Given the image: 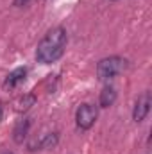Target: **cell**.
<instances>
[{"mask_svg": "<svg viewBox=\"0 0 152 154\" xmlns=\"http://www.w3.org/2000/svg\"><path fill=\"white\" fill-rule=\"evenodd\" d=\"M29 0H13V4L16 5V7H22V5H25Z\"/></svg>", "mask_w": 152, "mask_h": 154, "instance_id": "30bf717a", "label": "cell"}, {"mask_svg": "<svg viewBox=\"0 0 152 154\" xmlns=\"http://www.w3.org/2000/svg\"><path fill=\"white\" fill-rule=\"evenodd\" d=\"M66 31L63 27H54L50 29L45 38L39 41L38 50H36V59L41 65H50V63H56L63 54H65V48H66Z\"/></svg>", "mask_w": 152, "mask_h": 154, "instance_id": "6da1fadb", "label": "cell"}, {"mask_svg": "<svg viewBox=\"0 0 152 154\" xmlns=\"http://www.w3.org/2000/svg\"><path fill=\"white\" fill-rule=\"evenodd\" d=\"M25 77H27V68H25V66H18V68H14L9 75L5 77L4 88H5V90H14L18 84H22V82L25 81Z\"/></svg>", "mask_w": 152, "mask_h": 154, "instance_id": "8992f818", "label": "cell"}, {"mask_svg": "<svg viewBox=\"0 0 152 154\" xmlns=\"http://www.w3.org/2000/svg\"><path fill=\"white\" fill-rule=\"evenodd\" d=\"M36 104V95L34 93H29V95H23L18 102H16V111H27L31 106H34Z\"/></svg>", "mask_w": 152, "mask_h": 154, "instance_id": "9c48e42d", "label": "cell"}, {"mask_svg": "<svg viewBox=\"0 0 152 154\" xmlns=\"http://www.w3.org/2000/svg\"><path fill=\"white\" fill-rule=\"evenodd\" d=\"M149 111H150V93L145 91L143 95L138 97V100H136V104H134V109H132V120L138 122V124L143 122L145 116L149 115Z\"/></svg>", "mask_w": 152, "mask_h": 154, "instance_id": "277c9868", "label": "cell"}, {"mask_svg": "<svg viewBox=\"0 0 152 154\" xmlns=\"http://www.w3.org/2000/svg\"><path fill=\"white\" fill-rule=\"evenodd\" d=\"M29 129H31V120H29V118L20 120V122L14 125L13 140H14L16 143H23V140H25V138H27V134H29Z\"/></svg>", "mask_w": 152, "mask_h": 154, "instance_id": "52a82bcc", "label": "cell"}, {"mask_svg": "<svg viewBox=\"0 0 152 154\" xmlns=\"http://www.w3.org/2000/svg\"><path fill=\"white\" fill-rule=\"evenodd\" d=\"M59 142V134L57 133H47L43 136H39L36 140H32L29 143V151H41V149H54Z\"/></svg>", "mask_w": 152, "mask_h": 154, "instance_id": "5b68a950", "label": "cell"}, {"mask_svg": "<svg viewBox=\"0 0 152 154\" xmlns=\"http://www.w3.org/2000/svg\"><path fill=\"white\" fill-rule=\"evenodd\" d=\"M111 2H114V0H111Z\"/></svg>", "mask_w": 152, "mask_h": 154, "instance_id": "7c38bea8", "label": "cell"}, {"mask_svg": "<svg viewBox=\"0 0 152 154\" xmlns=\"http://www.w3.org/2000/svg\"><path fill=\"white\" fill-rule=\"evenodd\" d=\"M7 154H11V152H7Z\"/></svg>", "mask_w": 152, "mask_h": 154, "instance_id": "4fadbf2b", "label": "cell"}, {"mask_svg": "<svg viewBox=\"0 0 152 154\" xmlns=\"http://www.w3.org/2000/svg\"><path fill=\"white\" fill-rule=\"evenodd\" d=\"M2 116H4V104L0 102V122H2Z\"/></svg>", "mask_w": 152, "mask_h": 154, "instance_id": "8fae6325", "label": "cell"}, {"mask_svg": "<svg viewBox=\"0 0 152 154\" xmlns=\"http://www.w3.org/2000/svg\"><path fill=\"white\" fill-rule=\"evenodd\" d=\"M114 100H116V90H114L113 86H106V88L100 91V97H99L100 108H109V106H113Z\"/></svg>", "mask_w": 152, "mask_h": 154, "instance_id": "ba28073f", "label": "cell"}, {"mask_svg": "<svg viewBox=\"0 0 152 154\" xmlns=\"http://www.w3.org/2000/svg\"><path fill=\"white\" fill-rule=\"evenodd\" d=\"M97 116H99V109H97V106H93V104H81L79 109H77V113H75L77 127H79L81 131L90 129V127L95 124Z\"/></svg>", "mask_w": 152, "mask_h": 154, "instance_id": "3957f363", "label": "cell"}, {"mask_svg": "<svg viewBox=\"0 0 152 154\" xmlns=\"http://www.w3.org/2000/svg\"><path fill=\"white\" fill-rule=\"evenodd\" d=\"M127 68V61L120 56H111V57H106L102 59L99 65H97V77L100 81H109L116 77L118 74H122L123 70Z\"/></svg>", "mask_w": 152, "mask_h": 154, "instance_id": "7a4b0ae2", "label": "cell"}]
</instances>
